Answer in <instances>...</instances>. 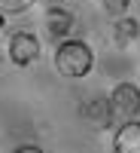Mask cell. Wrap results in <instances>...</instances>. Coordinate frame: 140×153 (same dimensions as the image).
<instances>
[{
	"mask_svg": "<svg viewBox=\"0 0 140 153\" xmlns=\"http://www.w3.org/2000/svg\"><path fill=\"white\" fill-rule=\"evenodd\" d=\"M79 113H82L85 120L97 123V126H107L116 110H113V104H110L107 98H92V101H82V104H79Z\"/></svg>",
	"mask_w": 140,
	"mask_h": 153,
	"instance_id": "6",
	"label": "cell"
},
{
	"mask_svg": "<svg viewBox=\"0 0 140 153\" xmlns=\"http://www.w3.org/2000/svg\"><path fill=\"white\" fill-rule=\"evenodd\" d=\"M116 153H140V120H125L113 135Z\"/></svg>",
	"mask_w": 140,
	"mask_h": 153,
	"instance_id": "5",
	"label": "cell"
},
{
	"mask_svg": "<svg viewBox=\"0 0 140 153\" xmlns=\"http://www.w3.org/2000/svg\"><path fill=\"white\" fill-rule=\"evenodd\" d=\"M12 153H43L40 147H34V144H21V147H15Z\"/></svg>",
	"mask_w": 140,
	"mask_h": 153,
	"instance_id": "10",
	"label": "cell"
},
{
	"mask_svg": "<svg viewBox=\"0 0 140 153\" xmlns=\"http://www.w3.org/2000/svg\"><path fill=\"white\" fill-rule=\"evenodd\" d=\"M3 25H6V19H3V12H0V31H3Z\"/></svg>",
	"mask_w": 140,
	"mask_h": 153,
	"instance_id": "11",
	"label": "cell"
},
{
	"mask_svg": "<svg viewBox=\"0 0 140 153\" xmlns=\"http://www.w3.org/2000/svg\"><path fill=\"white\" fill-rule=\"evenodd\" d=\"M128 3L131 0H104V9H107V16L119 19V16H128Z\"/></svg>",
	"mask_w": 140,
	"mask_h": 153,
	"instance_id": "9",
	"label": "cell"
},
{
	"mask_svg": "<svg viewBox=\"0 0 140 153\" xmlns=\"http://www.w3.org/2000/svg\"><path fill=\"white\" fill-rule=\"evenodd\" d=\"M37 0H0V12L3 16H21V12L34 9Z\"/></svg>",
	"mask_w": 140,
	"mask_h": 153,
	"instance_id": "8",
	"label": "cell"
},
{
	"mask_svg": "<svg viewBox=\"0 0 140 153\" xmlns=\"http://www.w3.org/2000/svg\"><path fill=\"white\" fill-rule=\"evenodd\" d=\"M140 37V22L131 19V16H119L116 22H113V40H116L119 46H128L131 40H137Z\"/></svg>",
	"mask_w": 140,
	"mask_h": 153,
	"instance_id": "7",
	"label": "cell"
},
{
	"mask_svg": "<svg viewBox=\"0 0 140 153\" xmlns=\"http://www.w3.org/2000/svg\"><path fill=\"white\" fill-rule=\"evenodd\" d=\"M73 25H76V19H73V12H70V9L52 6V9L46 12V34L52 37L55 43L67 40V37H70V31H73Z\"/></svg>",
	"mask_w": 140,
	"mask_h": 153,
	"instance_id": "4",
	"label": "cell"
},
{
	"mask_svg": "<svg viewBox=\"0 0 140 153\" xmlns=\"http://www.w3.org/2000/svg\"><path fill=\"white\" fill-rule=\"evenodd\" d=\"M40 58V40L31 31H15L9 37V61L15 68H28Z\"/></svg>",
	"mask_w": 140,
	"mask_h": 153,
	"instance_id": "2",
	"label": "cell"
},
{
	"mask_svg": "<svg viewBox=\"0 0 140 153\" xmlns=\"http://www.w3.org/2000/svg\"><path fill=\"white\" fill-rule=\"evenodd\" d=\"M95 68V52L85 40H61L55 49V71L67 80H82Z\"/></svg>",
	"mask_w": 140,
	"mask_h": 153,
	"instance_id": "1",
	"label": "cell"
},
{
	"mask_svg": "<svg viewBox=\"0 0 140 153\" xmlns=\"http://www.w3.org/2000/svg\"><path fill=\"white\" fill-rule=\"evenodd\" d=\"M110 104L116 110V117H122V120L140 117V86L137 83H119L110 92Z\"/></svg>",
	"mask_w": 140,
	"mask_h": 153,
	"instance_id": "3",
	"label": "cell"
},
{
	"mask_svg": "<svg viewBox=\"0 0 140 153\" xmlns=\"http://www.w3.org/2000/svg\"><path fill=\"white\" fill-rule=\"evenodd\" d=\"M137 3H140V0H137Z\"/></svg>",
	"mask_w": 140,
	"mask_h": 153,
	"instance_id": "12",
	"label": "cell"
}]
</instances>
